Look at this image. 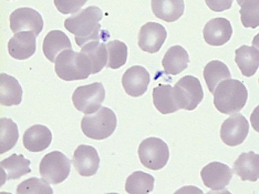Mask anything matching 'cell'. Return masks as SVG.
Returning <instances> with one entry per match:
<instances>
[{
	"label": "cell",
	"mask_w": 259,
	"mask_h": 194,
	"mask_svg": "<svg viewBox=\"0 0 259 194\" xmlns=\"http://www.w3.org/2000/svg\"><path fill=\"white\" fill-rule=\"evenodd\" d=\"M102 18V10L97 6H90L64 20V27L69 32L74 34L75 43L80 48L90 41L101 40L107 43L110 32L101 28L100 21Z\"/></svg>",
	"instance_id": "1"
},
{
	"label": "cell",
	"mask_w": 259,
	"mask_h": 194,
	"mask_svg": "<svg viewBox=\"0 0 259 194\" xmlns=\"http://www.w3.org/2000/svg\"><path fill=\"white\" fill-rule=\"evenodd\" d=\"M248 99V91L241 82L236 79L222 81L214 91V105L221 113L232 115L240 112Z\"/></svg>",
	"instance_id": "2"
},
{
	"label": "cell",
	"mask_w": 259,
	"mask_h": 194,
	"mask_svg": "<svg viewBox=\"0 0 259 194\" xmlns=\"http://www.w3.org/2000/svg\"><path fill=\"white\" fill-rule=\"evenodd\" d=\"M55 71L64 81L84 80L92 74V64L83 52L64 50L56 59Z\"/></svg>",
	"instance_id": "3"
},
{
	"label": "cell",
	"mask_w": 259,
	"mask_h": 194,
	"mask_svg": "<svg viewBox=\"0 0 259 194\" xmlns=\"http://www.w3.org/2000/svg\"><path fill=\"white\" fill-rule=\"evenodd\" d=\"M117 119L115 113L107 107H101L96 113L87 114L81 121L84 136L93 140H104L115 131Z\"/></svg>",
	"instance_id": "4"
},
{
	"label": "cell",
	"mask_w": 259,
	"mask_h": 194,
	"mask_svg": "<svg viewBox=\"0 0 259 194\" xmlns=\"http://www.w3.org/2000/svg\"><path fill=\"white\" fill-rule=\"evenodd\" d=\"M175 102L180 109L192 111L203 101V87L196 77L185 75L181 78L173 87Z\"/></svg>",
	"instance_id": "5"
},
{
	"label": "cell",
	"mask_w": 259,
	"mask_h": 194,
	"mask_svg": "<svg viewBox=\"0 0 259 194\" xmlns=\"http://www.w3.org/2000/svg\"><path fill=\"white\" fill-rule=\"evenodd\" d=\"M139 159L146 169L157 171L166 166L169 159L167 144L160 138H148L141 142Z\"/></svg>",
	"instance_id": "6"
},
{
	"label": "cell",
	"mask_w": 259,
	"mask_h": 194,
	"mask_svg": "<svg viewBox=\"0 0 259 194\" xmlns=\"http://www.w3.org/2000/svg\"><path fill=\"white\" fill-rule=\"evenodd\" d=\"M71 171V162L60 151H52L45 156L40 162L39 172L41 178L50 184L62 183Z\"/></svg>",
	"instance_id": "7"
},
{
	"label": "cell",
	"mask_w": 259,
	"mask_h": 194,
	"mask_svg": "<svg viewBox=\"0 0 259 194\" xmlns=\"http://www.w3.org/2000/svg\"><path fill=\"white\" fill-rule=\"evenodd\" d=\"M105 99V89L101 82H94L88 86L76 88L72 95L74 108L85 114L98 111Z\"/></svg>",
	"instance_id": "8"
},
{
	"label": "cell",
	"mask_w": 259,
	"mask_h": 194,
	"mask_svg": "<svg viewBox=\"0 0 259 194\" xmlns=\"http://www.w3.org/2000/svg\"><path fill=\"white\" fill-rule=\"evenodd\" d=\"M249 133V123L244 115L232 114L223 122L221 127V139L228 146H237L246 140Z\"/></svg>",
	"instance_id": "9"
},
{
	"label": "cell",
	"mask_w": 259,
	"mask_h": 194,
	"mask_svg": "<svg viewBox=\"0 0 259 194\" xmlns=\"http://www.w3.org/2000/svg\"><path fill=\"white\" fill-rule=\"evenodd\" d=\"M10 29L14 33L21 31H32L38 34L44 29V19L37 10L32 8L16 9L9 17Z\"/></svg>",
	"instance_id": "10"
},
{
	"label": "cell",
	"mask_w": 259,
	"mask_h": 194,
	"mask_svg": "<svg viewBox=\"0 0 259 194\" xmlns=\"http://www.w3.org/2000/svg\"><path fill=\"white\" fill-rule=\"evenodd\" d=\"M167 37L166 29L157 22H148L141 27L138 45L141 50L148 54H156L160 51Z\"/></svg>",
	"instance_id": "11"
},
{
	"label": "cell",
	"mask_w": 259,
	"mask_h": 194,
	"mask_svg": "<svg viewBox=\"0 0 259 194\" xmlns=\"http://www.w3.org/2000/svg\"><path fill=\"white\" fill-rule=\"evenodd\" d=\"M201 178L205 186L213 191L224 190L233 178V171L228 166L221 162H210L201 171Z\"/></svg>",
	"instance_id": "12"
},
{
	"label": "cell",
	"mask_w": 259,
	"mask_h": 194,
	"mask_svg": "<svg viewBox=\"0 0 259 194\" xmlns=\"http://www.w3.org/2000/svg\"><path fill=\"white\" fill-rule=\"evenodd\" d=\"M150 80V73L144 67L133 66L123 74L122 86L128 96L138 98L143 96L148 90Z\"/></svg>",
	"instance_id": "13"
},
{
	"label": "cell",
	"mask_w": 259,
	"mask_h": 194,
	"mask_svg": "<svg viewBox=\"0 0 259 194\" xmlns=\"http://www.w3.org/2000/svg\"><path fill=\"white\" fill-rule=\"evenodd\" d=\"M73 166L81 176H92L98 172L100 167V157L98 151L91 145L81 144L73 153Z\"/></svg>",
	"instance_id": "14"
},
{
	"label": "cell",
	"mask_w": 259,
	"mask_h": 194,
	"mask_svg": "<svg viewBox=\"0 0 259 194\" xmlns=\"http://www.w3.org/2000/svg\"><path fill=\"white\" fill-rule=\"evenodd\" d=\"M233 36L232 23L226 18L219 17L206 23L203 29L205 43L209 46L220 47L227 44Z\"/></svg>",
	"instance_id": "15"
},
{
	"label": "cell",
	"mask_w": 259,
	"mask_h": 194,
	"mask_svg": "<svg viewBox=\"0 0 259 194\" xmlns=\"http://www.w3.org/2000/svg\"><path fill=\"white\" fill-rule=\"evenodd\" d=\"M37 49V34L32 31H21L15 33L9 40L8 52L17 60H26L32 57Z\"/></svg>",
	"instance_id": "16"
},
{
	"label": "cell",
	"mask_w": 259,
	"mask_h": 194,
	"mask_svg": "<svg viewBox=\"0 0 259 194\" xmlns=\"http://www.w3.org/2000/svg\"><path fill=\"white\" fill-rule=\"evenodd\" d=\"M52 141V133L49 128L42 125H34L23 133V146L30 152H41L49 148Z\"/></svg>",
	"instance_id": "17"
},
{
	"label": "cell",
	"mask_w": 259,
	"mask_h": 194,
	"mask_svg": "<svg viewBox=\"0 0 259 194\" xmlns=\"http://www.w3.org/2000/svg\"><path fill=\"white\" fill-rule=\"evenodd\" d=\"M30 160L22 154H13L0 163L2 168V185L7 180H18L21 176L31 172Z\"/></svg>",
	"instance_id": "18"
},
{
	"label": "cell",
	"mask_w": 259,
	"mask_h": 194,
	"mask_svg": "<svg viewBox=\"0 0 259 194\" xmlns=\"http://www.w3.org/2000/svg\"><path fill=\"white\" fill-rule=\"evenodd\" d=\"M234 173L238 175L241 181L256 182L259 180V154L255 152L241 153L234 163Z\"/></svg>",
	"instance_id": "19"
},
{
	"label": "cell",
	"mask_w": 259,
	"mask_h": 194,
	"mask_svg": "<svg viewBox=\"0 0 259 194\" xmlns=\"http://www.w3.org/2000/svg\"><path fill=\"white\" fill-rule=\"evenodd\" d=\"M72 49L71 41L61 30H52L47 33L44 39L42 51L50 62H56L57 57L64 50Z\"/></svg>",
	"instance_id": "20"
},
{
	"label": "cell",
	"mask_w": 259,
	"mask_h": 194,
	"mask_svg": "<svg viewBox=\"0 0 259 194\" xmlns=\"http://www.w3.org/2000/svg\"><path fill=\"white\" fill-rule=\"evenodd\" d=\"M151 8L156 18L166 22L179 20L184 14V0H151Z\"/></svg>",
	"instance_id": "21"
},
{
	"label": "cell",
	"mask_w": 259,
	"mask_h": 194,
	"mask_svg": "<svg viewBox=\"0 0 259 194\" xmlns=\"http://www.w3.org/2000/svg\"><path fill=\"white\" fill-rule=\"evenodd\" d=\"M22 100V88L19 81L7 73L0 74V103L4 107L19 105Z\"/></svg>",
	"instance_id": "22"
},
{
	"label": "cell",
	"mask_w": 259,
	"mask_h": 194,
	"mask_svg": "<svg viewBox=\"0 0 259 194\" xmlns=\"http://www.w3.org/2000/svg\"><path fill=\"white\" fill-rule=\"evenodd\" d=\"M235 62L245 77H252L259 68V50L254 46H241L235 51Z\"/></svg>",
	"instance_id": "23"
},
{
	"label": "cell",
	"mask_w": 259,
	"mask_h": 194,
	"mask_svg": "<svg viewBox=\"0 0 259 194\" xmlns=\"http://www.w3.org/2000/svg\"><path fill=\"white\" fill-rule=\"evenodd\" d=\"M190 62V56L181 46H173L167 49L162 60V66L166 74L176 75L183 72Z\"/></svg>",
	"instance_id": "24"
},
{
	"label": "cell",
	"mask_w": 259,
	"mask_h": 194,
	"mask_svg": "<svg viewBox=\"0 0 259 194\" xmlns=\"http://www.w3.org/2000/svg\"><path fill=\"white\" fill-rule=\"evenodd\" d=\"M153 103L158 112L169 114L179 111L180 108L175 102L173 95V87L169 85H158L153 89Z\"/></svg>",
	"instance_id": "25"
},
{
	"label": "cell",
	"mask_w": 259,
	"mask_h": 194,
	"mask_svg": "<svg viewBox=\"0 0 259 194\" xmlns=\"http://www.w3.org/2000/svg\"><path fill=\"white\" fill-rule=\"evenodd\" d=\"M81 52L89 57L92 64V74L99 73L104 67H107L108 48L104 41H90L82 47Z\"/></svg>",
	"instance_id": "26"
},
{
	"label": "cell",
	"mask_w": 259,
	"mask_h": 194,
	"mask_svg": "<svg viewBox=\"0 0 259 194\" xmlns=\"http://www.w3.org/2000/svg\"><path fill=\"white\" fill-rule=\"evenodd\" d=\"M203 77L209 92L214 93L216 87L222 81L231 79V71L225 63L220 60H213L206 64L203 71Z\"/></svg>",
	"instance_id": "27"
},
{
	"label": "cell",
	"mask_w": 259,
	"mask_h": 194,
	"mask_svg": "<svg viewBox=\"0 0 259 194\" xmlns=\"http://www.w3.org/2000/svg\"><path fill=\"white\" fill-rule=\"evenodd\" d=\"M155 179L149 173L137 171L128 176L125 182V191L130 194L151 193L154 189Z\"/></svg>",
	"instance_id": "28"
},
{
	"label": "cell",
	"mask_w": 259,
	"mask_h": 194,
	"mask_svg": "<svg viewBox=\"0 0 259 194\" xmlns=\"http://www.w3.org/2000/svg\"><path fill=\"white\" fill-rule=\"evenodd\" d=\"M19 130L16 123L8 119V118H2L0 119V153L13 149L18 142Z\"/></svg>",
	"instance_id": "29"
},
{
	"label": "cell",
	"mask_w": 259,
	"mask_h": 194,
	"mask_svg": "<svg viewBox=\"0 0 259 194\" xmlns=\"http://www.w3.org/2000/svg\"><path fill=\"white\" fill-rule=\"evenodd\" d=\"M108 63L110 69H119L124 66L127 60V46L120 40H112L107 43Z\"/></svg>",
	"instance_id": "30"
},
{
	"label": "cell",
	"mask_w": 259,
	"mask_h": 194,
	"mask_svg": "<svg viewBox=\"0 0 259 194\" xmlns=\"http://www.w3.org/2000/svg\"><path fill=\"white\" fill-rule=\"evenodd\" d=\"M239 14L245 28L259 27V0H244L240 5Z\"/></svg>",
	"instance_id": "31"
},
{
	"label": "cell",
	"mask_w": 259,
	"mask_h": 194,
	"mask_svg": "<svg viewBox=\"0 0 259 194\" xmlns=\"http://www.w3.org/2000/svg\"><path fill=\"white\" fill-rule=\"evenodd\" d=\"M17 193H33V194H52L51 186L49 185V182H47L45 179H38V178H31L21 182V183L17 186Z\"/></svg>",
	"instance_id": "32"
},
{
	"label": "cell",
	"mask_w": 259,
	"mask_h": 194,
	"mask_svg": "<svg viewBox=\"0 0 259 194\" xmlns=\"http://www.w3.org/2000/svg\"><path fill=\"white\" fill-rule=\"evenodd\" d=\"M56 8L63 15L75 14L88 3V0H54Z\"/></svg>",
	"instance_id": "33"
},
{
	"label": "cell",
	"mask_w": 259,
	"mask_h": 194,
	"mask_svg": "<svg viewBox=\"0 0 259 194\" xmlns=\"http://www.w3.org/2000/svg\"><path fill=\"white\" fill-rule=\"evenodd\" d=\"M207 7L215 13H223V11L231 9L234 0H205Z\"/></svg>",
	"instance_id": "34"
},
{
	"label": "cell",
	"mask_w": 259,
	"mask_h": 194,
	"mask_svg": "<svg viewBox=\"0 0 259 194\" xmlns=\"http://www.w3.org/2000/svg\"><path fill=\"white\" fill-rule=\"evenodd\" d=\"M250 125L256 132L259 133V105L254 109L250 115Z\"/></svg>",
	"instance_id": "35"
},
{
	"label": "cell",
	"mask_w": 259,
	"mask_h": 194,
	"mask_svg": "<svg viewBox=\"0 0 259 194\" xmlns=\"http://www.w3.org/2000/svg\"><path fill=\"white\" fill-rule=\"evenodd\" d=\"M252 46H254L255 48H257L259 50V33H257L255 38L252 39Z\"/></svg>",
	"instance_id": "36"
},
{
	"label": "cell",
	"mask_w": 259,
	"mask_h": 194,
	"mask_svg": "<svg viewBox=\"0 0 259 194\" xmlns=\"http://www.w3.org/2000/svg\"><path fill=\"white\" fill-rule=\"evenodd\" d=\"M244 2V0H237V4L240 6L241 5V3H243Z\"/></svg>",
	"instance_id": "37"
},
{
	"label": "cell",
	"mask_w": 259,
	"mask_h": 194,
	"mask_svg": "<svg viewBox=\"0 0 259 194\" xmlns=\"http://www.w3.org/2000/svg\"><path fill=\"white\" fill-rule=\"evenodd\" d=\"M258 82H259V79H258Z\"/></svg>",
	"instance_id": "38"
}]
</instances>
